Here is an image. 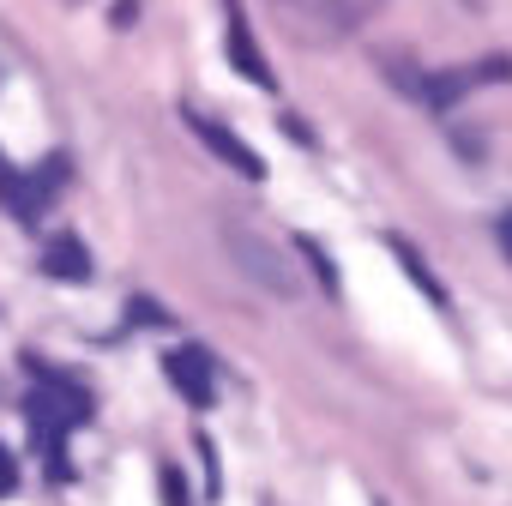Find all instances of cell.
Returning <instances> with one entry per match:
<instances>
[{
    "instance_id": "1",
    "label": "cell",
    "mask_w": 512,
    "mask_h": 506,
    "mask_svg": "<svg viewBox=\"0 0 512 506\" xmlns=\"http://www.w3.org/2000/svg\"><path fill=\"white\" fill-rule=\"evenodd\" d=\"M163 374H169V386H175L193 410H205V404H211V392H217V380H211V356H205V350H193V344L169 350V356H163Z\"/></svg>"
},
{
    "instance_id": "2",
    "label": "cell",
    "mask_w": 512,
    "mask_h": 506,
    "mask_svg": "<svg viewBox=\"0 0 512 506\" xmlns=\"http://www.w3.org/2000/svg\"><path fill=\"white\" fill-rule=\"evenodd\" d=\"M187 127H193V133H199V145H205L211 157H223V163H229L235 175H247V181H260V175H266V163H260V151H253V145H241V139H235V133H229L223 121H205V115H187Z\"/></svg>"
},
{
    "instance_id": "3",
    "label": "cell",
    "mask_w": 512,
    "mask_h": 506,
    "mask_svg": "<svg viewBox=\"0 0 512 506\" xmlns=\"http://www.w3.org/2000/svg\"><path fill=\"white\" fill-rule=\"evenodd\" d=\"M229 61H235V73H241L247 85L272 91V67H266V55H260V49H253V31H247V19H241L235 0H229Z\"/></svg>"
},
{
    "instance_id": "4",
    "label": "cell",
    "mask_w": 512,
    "mask_h": 506,
    "mask_svg": "<svg viewBox=\"0 0 512 506\" xmlns=\"http://www.w3.org/2000/svg\"><path fill=\"white\" fill-rule=\"evenodd\" d=\"M43 272L61 278V284H85V278H91V253H85V241L55 235V241L43 247Z\"/></svg>"
},
{
    "instance_id": "5",
    "label": "cell",
    "mask_w": 512,
    "mask_h": 506,
    "mask_svg": "<svg viewBox=\"0 0 512 506\" xmlns=\"http://www.w3.org/2000/svg\"><path fill=\"white\" fill-rule=\"evenodd\" d=\"M229 241H235V253L247 260V278H260V284H272V290H284V296L296 290V278H290V272L278 266V253H272L266 241H260V247H253L247 235H229Z\"/></svg>"
},
{
    "instance_id": "6",
    "label": "cell",
    "mask_w": 512,
    "mask_h": 506,
    "mask_svg": "<svg viewBox=\"0 0 512 506\" xmlns=\"http://www.w3.org/2000/svg\"><path fill=\"white\" fill-rule=\"evenodd\" d=\"M392 253H398V260H404V272H410V278H416V284H422V290H428V296H440V284H434V278H428V272H422V260H416V253H410V247H404V241H392Z\"/></svg>"
},
{
    "instance_id": "7",
    "label": "cell",
    "mask_w": 512,
    "mask_h": 506,
    "mask_svg": "<svg viewBox=\"0 0 512 506\" xmlns=\"http://www.w3.org/2000/svg\"><path fill=\"white\" fill-rule=\"evenodd\" d=\"M163 500L169 506H187V488H181V470L175 464H163Z\"/></svg>"
},
{
    "instance_id": "8",
    "label": "cell",
    "mask_w": 512,
    "mask_h": 506,
    "mask_svg": "<svg viewBox=\"0 0 512 506\" xmlns=\"http://www.w3.org/2000/svg\"><path fill=\"white\" fill-rule=\"evenodd\" d=\"M13 488H19V458L0 446V494H13Z\"/></svg>"
},
{
    "instance_id": "9",
    "label": "cell",
    "mask_w": 512,
    "mask_h": 506,
    "mask_svg": "<svg viewBox=\"0 0 512 506\" xmlns=\"http://www.w3.org/2000/svg\"><path fill=\"white\" fill-rule=\"evenodd\" d=\"M127 314H133V320H139V326H163V320H169V314H163V308H157V302H133V308H127Z\"/></svg>"
},
{
    "instance_id": "10",
    "label": "cell",
    "mask_w": 512,
    "mask_h": 506,
    "mask_svg": "<svg viewBox=\"0 0 512 506\" xmlns=\"http://www.w3.org/2000/svg\"><path fill=\"white\" fill-rule=\"evenodd\" d=\"M494 229H500V247H506V260H512V211H500V223H494Z\"/></svg>"
},
{
    "instance_id": "11",
    "label": "cell",
    "mask_w": 512,
    "mask_h": 506,
    "mask_svg": "<svg viewBox=\"0 0 512 506\" xmlns=\"http://www.w3.org/2000/svg\"><path fill=\"white\" fill-rule=\"evenodd\" d=\"M0 169H7V163H0Z\"/></svg>"
}]
</instances>
